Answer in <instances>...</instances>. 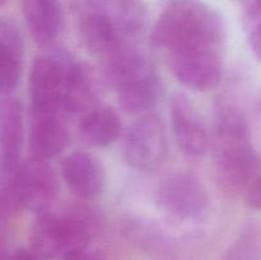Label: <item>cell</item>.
<instances>
[{"label": "cell", "mask_w": 261, "mask_h": 260, "mask_svg": "<svg viewBox=\"0 0 261 260\" xmlns=\"http://www.w3.org/2000/svg\"><path fill=\"white\" fill-rule=\"evenodd\" d=\"M122 124L119 115L109 107L92 109L82 119L79 133L84 143L92 147H107L119 138Z\"/></svg>", "instance_id": "obj_17"}, {"label": "cell", "mask_w": 261, "mask_h": 260, "mask_svg": "<svg viewBox=\"0 0 261 260\" xmlns=\"http://www.w3.org/2000/svg\"><path fill=\"white\" fill-rule=\"evenodd\" d=\"M158 208L184 219L199 221L209 208V195L204 184L190 173H175L161 183L157 190Z\"/></svg>", "instance_id": "obj_5"}, {"label": "cell", "mask_w": 261, "mask_h": 260, "mask_svg": "<svg viewBox=\"0 0 261 260\" xmlns=\"http://www.w3.org/2000/svg\"><path fill=\"white\" fill-rule=\"evenodd\" d=\"M214 161L221 185L231 194L246 191L259 176L260 158L252 145L244 115L231 106L219 110L213 139Z\"/></svg>", "instance_id": "obj_2"}, {"label": "cell", "mask_w": 261, "mask_h": 260, "mask_svg": "<svg viewBox=\"0 0 261 260\" xmlns=\"http://www.w3.org/2000/svg\"><path fill=\"white\" fill-rule=\"evenodd\" d=\"M97 86L93 74L83 64H71L63 101V112H83L93 109L97 101Z\"/></svg>", "instance_id": "obj_18"}, {"label": "cell", "mask_w": 261, "mask_h": 260, "mask_svg": "<svg viewBox=\"0 0 261 260\" xmlns=\"http://www.w3.org/2000/svg\"><path fill=\"white\" fill-rule=\"evenodd\" d=\"M10 257L12 256H10L9 252H8L7 245H5L3 237L0 236V260H10Z\"/></svg>", "instance_id": "obj_24"}, {"label": "cell", "mask_w": 261, "mask_h": 260, "mask_svg": "<svg viewBox=\"0 0 261 260\" xmlns=\"http://www.w3.org/2000/svg\"><path fill=\"white\" fill-rule=\"evenodd\" d=\"M153 43L167 54L198 48H223L226 25L221 15L198 0H176L153 28Z\"/></svg>", "instance_id": "obj_1"}, {"label": "cell", "mask_w": 261, "mask_h": 260, "mask_svg": "<svg viewBox=\"0 0 261 260\" xmlns=\"http://www.w3.org/2000/svg\"><path fill=\"white\" fill-rule=\"evenodd\" d=\"M250 35L249 41L255 58L261 61V12L249 17Z\"/></svg>", "instance_id": "obj_20"}, {"label": "cell", "mask_w": 261, "mask_h": 260, "mask_svg": "<svg viewBox=\"0 0 261 260\" xmlns=\"http://www.w3.org/2000/svg\"><path fill=\"white\" fill-rule=\"evenodd\" d=\"M116 92L120 106L125 111L134 115H147V112L154 109L160 101L162 86L153 69Z\"/></svg>", "instance_id": "obj_16"}, {"label": "cell", "mask_w": 261, "mask_h": 260, "mask_svg": "<svg viewBox=\"0 0 261 260\" xmlns=\"http://www.w3.org/2000/svg\"><path fill=\"white\" fill-rule=\"evenodd\" d=\"M10 260H41V257L32 250L19 249L12 255Z\"/></svg>", "instance_id": "obj_23"}, {"label": "cell", "mask_w": 261, "mask_h": 260, "mask_svg": "<svg viewBox=\"0 0 261 260\" xmlns=\"http://www.w3.org/2000/svg\"><path fill=\"white\" fill-rule=\"evenodd\" d=\"M98 4L124 37L132 40L144 27L145 10L142 0H99Z\"/></svg>", "instance_id": "obj_19"}, {"label": "cell", "mask_w": 261, "mask_h": 260, "mask_svg": "<svg viewBox=\"0 0 261 260\" xmlns=\"http://www.w3.org/2000/svg\"><path fill=\"white\" fill-rule=\"evenodd\" d=\"M4 178V177H3ZM18 206L36 214L51 211L58 199L59 183L50 163L31 155L4 178Z\"/></svg>", "instance_id": "obj_4"}, {"label": "cell", "mask_w": 261, "mask_h": 260, "mask_svg": "<svg viewBox=\"0 0 261 260\" xmlns=\"http://www.w3.org/2000/svg\"><path fill=\"white\" fill-rule=\"evenodd\" d=\"M61 175L71 193L82 199L98 195L105 188L106 175L101 161L88 152H74L61 163Z\"/></svg>", "instance_id": "obj_13"}, {"label": "cell", "mask_w": 261, "mask_h": 260, "mask_svg": "<svg viewBox=\"0 0 261 260\" xmlns=\"http://www.w3.org/2000/svg\"><path fill=\"white\" fill-rule=\"evenodd\" d=\"M5 2H7V0H0V7H2V5H4Z\"/></svg>", "instance_id": "obj_25"}, {"label": "cell", "mask_w": 261, "mask_h": 260, "mask_svg": "<svg viewBox=\"0 0 261 260\" xmlns=\"http://www.w3.org/2000/svg\"><path fill=\"white\" fill-rule=\"evenodd\" d=\"M97 217L86 206L40 214L31 232L32 251L48 260H68L88 247L97 231Z\"/></svg>", "instance_id": "obj_3"}, {"label": "cell", "mask_w": 261, "mask_h": 260, "mask_svg": "<svg viewBox=\"0 0 261 260\" xmlns=\"http://www.w3.org/2000/svg\"><path fill=\"white\" fill-rule=\"evenodd\" d=\"M76 28L84 47L92 55L106 58L122 42L132 41L117 30L98 2L83 3L76 13Z\"/></svg>", "instance_id": "obj_9"}, {"label": "cell", "mask_w": 261, "mask_h": 260, "mask_svg": "<svg viewBox=\"0 0 261 260\" xmlns=\"http://www.w3.org/2000/svg\"><path fill=\"white\" fill-rule=\"evenodd\" d=\"M68 260H106V259H105L103 255L99 254L98 251H92V250H88V247H87L86 250L78 252V254H75L74 256L69 257Z\"/></svg>", "instance_id": "obj_22"}, {"label": "cell", "mask_w": 261, "mask_h": 260, "mask_svg": "<svg viewBox=\"0 0 261 260\" xmlns=\"http://www.w3.org/2000/svg\"><path fill=\"white\" fill-rule=\"evenodd\" d=\"M63 112L31 107L28 144L31 155L48 161L60 154L69 143V133Z\"/></svg>", "instance_id": "obj_11"}, {"label": "cell", "mask_w": 261, "mask_h": 260, "mask_svg": "<svg viewBox=\"0 0 261 260\" xmlns=\"http://www.w3.org/2000/svg\"><path fill=\"white\" fill-rule=\"evenodd\" d=\"M171 124L178 147L184 153L200 155L209 145V135L203 119L186 94L177 92L170 106Z\"/></svg>", "instance_id": "obj_12"}, {"label": "cell", "mask_w": 261, "mask_h": 260, "mask_svg": "<svg viewBox=\"0 0 261 260\" xmlns=\"http://www.w3.org/2000/svg\"><path fill=\"white\" fill-rule=\"evenodd\" d=\"M71 64L73 60L60 55L36 59L28 81L32 109L63 112V101Z\"/></svg>", "instance_id": "obj_6"}, {"label": "cell", "mask_w": 261, "mask_h": 260, "mask_svg": "<svg viewBox=\"0 0 261 260\" xmlns=\"http://www.w3.org/2000/svg\"><path fill=\"white\" fill-rule=\"evenodd\" d=\"M171 70L181 84L194 91H209L223 75L222 48L206 47L167 54Z\"/></svg>", "instance_id": "obj_7"}, {"label": "cell", "mask_w": 261, "mask_h": 260, "mask_svg": "<svg viewBox=\"0 0 261 260\" xmlns=\"http://www.w3.org/2000/svg\"><path fill=\"white\" fill-rule=\"evenodd\" d=\"M24 142L23 107L18 98L5 94L0 98V172L9 177L22 162Z\"/></svg>", "instance_id": "obj_10"}, {"label": "cell", "mask_w": 261, "mask_h": 260, "mask_svg": "<svg viewBox=\"0 0 261 260\" xmlns=\"http://www.w3.org/2000/svg\"><path fill=\"white\" fill-rule=\"evenodd\" d=\"M246 205L250 209L261 212V175L257 176L246 190Z\"/></svg>", "instance_id": "obj_21"}, {"label": "cell", "mask_w": 261, "mask_h": 260, "mask_svg": "<svg viewBox=\"0 0 261 260\" xmlns=\"http://www.w3.org/2000/svg\"><path fill=\"white\" fill-rule=\"evenodd\" d=\"M167 137L163 121L152 114L143 115L132 125L124 142V158L137 170H149L163 160Z\"/></svg>", "instance_id": "obj_8"}, {"label": "cell", "mask_w": 261, "mask_h": 260, "mask_svg": "<svg viewBox=\"0 0 261 260\" xmlns=\"http://www.w3.org/2000/svg\"><path fill=\"white\" fill-rule=\"evenodd\" d=\"M24 42L19 25L10 18H0V94L17 88L22 76Z\"/></svg>", "instance_id": "obj_14"}, {"label": "cell", "mask_w": 261, "mask_h": 260, "mask_svg": "<svg viewBox=\"0 0 261 260\" xmlns=\"http://www.w3.org/2000/svg\"><path fill=\"white\" fill-rule=\"evenodd\" d=\"M23 14L38 45H51L63 31L64 13L59 0H23Z\"/></svg>", "instance_id": "obj_15"}, {"label": "cell", "mask_w": 261, "mask_h": 260, "mask_svg": "<svg viewBox=\"0 0 261 260\" xmlns=\"http://www.w3.org/2000/svg\"><path fill=\"white\" fill-rule=\"evenodd\" d=\"M0 180H2V172H0Z\"/></svg>", "instance_id": "obj_26"}]
</instances>
